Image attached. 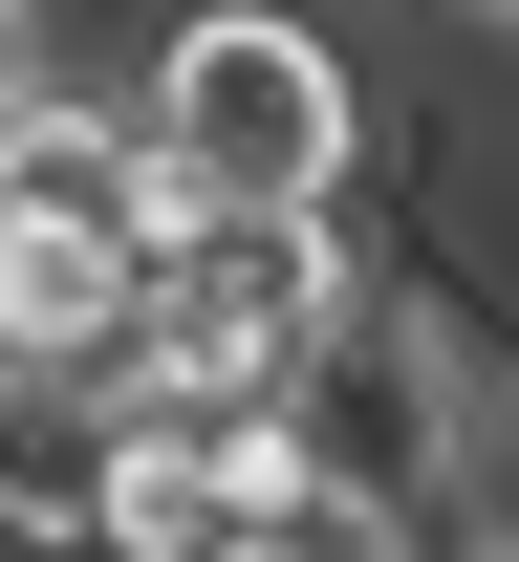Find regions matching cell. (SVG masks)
I'll return each instance as SVG.
<instances>
[{
    "label": "cell",
    "mask_w": 519,
    "mask_h": 562,
    "mask_svg": "<svg viewBox=\"0 0 519 562\" xmlns=\"http://www.w3.org/2000/svg\"><path fill=\"white\" fill-rule=\"evenodd\" d=\"M369 195V66L303 0H173L131 66V216H347Z\"/></svg>",
    "instance_id": "6da1fadb"
},
{
    "label": "cell",
    "mask_w": 519,
    "mask_h": 562,
    "mask_svg": "<svg viewBox=\"0 0 519 562\" xmlns=\"http://www.w3.org/2000/svg\"><path fill=\"white\" fill-rule=\"evenodd\" d=\"M347 281H369V195L347 216H173L151 281H131L109 390H151V412H260L303 368V325H347Z\"/></svg>",
    "instance_id": "7a4b0ae2"
},
{
    "label": "cell",
    "mask_w": 519,
    "mask_h": 562,
    "mask_svg": "<svg viewBox=\"0 0 519 562\" xmlns=\"http://www.w3.org/2000/svg\"><path fill=\"white\" fill-rule=\"evenodd\" d=\"M131 281H151L131 195H22V173H0V368H87V390H109Z\"/></svg>",
    "instance_id": "3957f363"
},
{
    "label": "cell",
    "mask_w": 519,
    "mask_h": 562,
    "mask_svg": "<svg viewBox=\"0 0 519 562\" xmlns=\"http://www.w3.org/2000/svg\"><path fill=\"white\" fill-rule=\"evenodd\" d=\"M87 454H109V390L87 368H0V541L87 562Z\"/></svg>",
    "instance_id": "277c9868"
},
{
    "label": "cell",
    "mask_w": 519,
    "mask_h": 562,
    "mask_svg": "<svg viewBox=\"0 0 519 562\" xmlns=\"http://www.w3.org/2000/svg\"><path fill=\"white\" fill-rule=\"evenodd\" d=\"M411 22H454L476 66H519V0H411Z\"/></svg>",
    "instance_id": "5b68a950"
},
{
    "label": "cell",
    "mask_w": 519,
    "mask_h": 562,
    "mask_svg": "<svg viewBox=\"0 0 519 562\" xmlns=\"http://www.w3.org/2000/svg\"><path fill=\"white\" fill-rule=\"evenodd\" d=\"M0 22H44V44H66V22H87V0H0Z\"/></svg>",
    "instance_id": "8992f818"
},
{
    "label": "cell",
    "mask_w": 519,
    "mask_h": 562,
    "mask_svg": "<svg viewBox=\"0 0 519 562\" xmlns=\"http://www.w3.org/2000/svg\"><path fill=\"white\" fill-rule=\"evenodd\" d=\"M454 562H519V519H476V541H454Z\"/></svg>",
    "instance_id": "52a82bcc"
},
{
    "label": "cell",
    "mask_w": 519,
    "mask_h": 562,
    "mask_svg": "<svg viewBox=\"0 0 519 562\" xmlns=\"http://www.w3.org/2000/svg\"><path fill=\"white\" fill-rule=\"evenodd\" d=\"M390 22H411V0H390Z\"/></svg>",
    "instance_id": "ba28073f"
}]
</instances>
